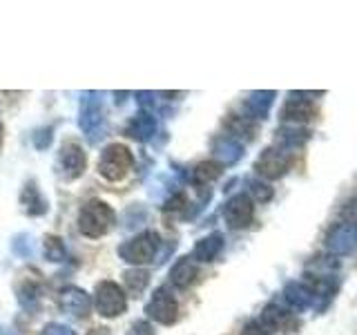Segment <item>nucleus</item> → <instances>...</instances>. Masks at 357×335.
Segmentation results:
<instances>
[{"instance_id":"obj_19","label":"nucleus","mask_w":357,"mask_h":335,"mask_svg":"<svg viewBox=\"0 0 357 335\" xmlns=\"http://www.w3.org/2000/svg\"><path fill=\"white\" fill-rule=\"evenodd\" d=\"M11 251H14L18 257H31L33 253V239L31 234H16L14 241H11Z\"/></svg>"},{"instance_id":"obj_5","label":"nucleus","mask_w":357,"mask_h":335,"mask_svg":"<svg viewBox=\"0 0 357 335\" xmlns=\"http://www.w3.org/2000/svg\"><path fill=\"white\" fill-rule=\"evenodd\" d=\"M156 248H159V234L152 230H145L141 234H137L134 239L126 241L119 248V255L126 260L128 264H148L150 260H154Z\"/></svg>"},{"instance_id":"obj_4","label":"nucleus","mask_w":357,"mask_h":335,"mask_svg":"<svg viewBox=\"0 0 357 335\" xmlns=\"http://www.w3.org/2000/svg\"><path fill=\"white\" fill-rule=\"evenodd\" d=\"M94 304H96L98 315L116 318V315H121V313H126L128 297H126V293H123V288L119 284L105 279V282H98V286H96Z\"/></svg>"},{"instance_id":"obj_9","label":"nucleus","mask_w":357,"mask_h":335,"mask_svg":"<svg viewBox=\"0 0 357 335\" xmlns=\"http://www.w3.org/2000/svg\"><path fill=\"white\" fill-rule=\"evenodd\" d=\"M223 217H226L228 226L230 228H245L248 223L252 221L255 217V206L252 201L245 197V195H237L232 197L228 204H226V210H223Z\"/></svg>"},{"instance_id":"obj_18","label":"nucleus","mask_w":357,"mask_h":335,"mask_svg":"<svg viewBox=\"0 0 357 335\" xmlns=\"http://www.w3.org/2000/svg\"><path fill=\"white\" fill-rule=\"evenodd\" d=\"M219 165L217 163H212V161H206V163H201L195 168V181L197 184H208L212 181L215 177H219Z\"/></svg>"},{"instance_id":"obj_6","label":"nucleus","mask_w":357,"mask_h":335,"mask_svg":"<svg viewBox=\"0 0 357 335\" xmlns=\"http://www.w3.org/2000/svg\"><path fill=\"white\" fill-rule=\"evenodd\" d=\"M87 168V156L83 148L76 141H67L61 145L59 150V159H56V172L65 181H74L78 179Z\"/></svg>"},{"instance_id":"obj_21","label":"nucleus","mask_w":357,"mask_h":335,"mask_svg":"<svg viewBox=\"0 0 357 335\" xmlns=\"http://www.w3.org/2000/svg\"><path fill=\"white\" fill-rule=\"evenodd\" d=\"M50 143H52V128L38 130L36 139H33V145H36L38 150H45V148H50Z\"/></svg>"},{"instance_id":"obj_14","label":"nucleus","mask_w":357,"mask_h":335,"mask_svg":"<svg viewBox=\"0 0 357 335\" xmlns=\"http://www.w3.org/2000/svg\"><path fill=\"white\" fill-rule=\"evenodd\" d=\"M154 132V121L150 114H137L128 123V137H134L139 141L150 139Z\"/></svg>"},{"instance_id":"obj_7","label":"nucleus","mask_w":357,"mask_h":335,"mask_svg":"<svg viewBox=\"0 0 357 335\" xmlns=\"http://www.w3.org/2000/svg\"><path fill=\"white\" fill-rule=\"evenodd\" d=\"M145 313H148V318H152L159 324H172L178 313L176 299L167 288H156L152 299L148 302V306H145Z\"/></svg>"},{"instance_id":"obj_23","label":"nucleus","mask_w":357,"mask_h":335,"mask_svg":"<svg viewBox=\"0 0 357 335\" xmlns=\"http://www.w3.org/2000/svg\"><path fill=\"white\" fill-rule=\"evenodd\" d=\"M0 335H16V333L11 331L9 327H5V324H0Z\"/></svg>"},{"instance_id":"obj_10","label":"nucleus","mask_w":357,"mask_h":335,"mask_svg":"<svg viewBox=\"0 0 357 335\" xmlns=\"http://www.w3.org/2000/svg\"><path fill=\"white\" fill-rule=\"evenodd\" d=\"M20 206L29 217H40L47 212V199L43 197L40 188L36 186L33 179H29V181L20 190Z\"/></svg>"},{"instance_id":"obj_16","label":"nucleus","mask_w":357,"mask_h":335,"mask_svg":"<svg viewBox=\"0 0 357 335\" xmlns=\"http://www.w3.org/2000/svg\"><path fill=\"white\" fill-rule=\"evenodd\" d=\"M219 251H221V237H219V234H212V237L201 239V241L197 244L195 257H197L199 262H210L212 257H215Z\"/></svg>"},{"instance_id":"obj_25","label":"nucleus","mask_w":357,"mask_h":335,"mask_svg":"<svg viewBox=\"0 0 357 335\" xmlns=\"http://www.w3.org/2000/svg\"><path fill=\"white\" fill-rule=\"evenodd\" d=\"M3 134H5V128H3V121H0V148H3Z\"/></svg>"},{"instance_id":"obj_8","label":"nucleus","mask_w":357,"mask_h":335,"mask_svg":"<svg viewBox=\"0 0 357 335\" xmlns=\"http://www.w3.org/2000/svg\"><path fill=\"white\" fill-rule=\"evenodd\" d=\"M59 304L63 308V313L72 315L76 320H85L92 311V297H89L83 288H76V286H67L61 290L59 295Z\"/></svg>"},{"instance_id":"obj_3","label":"nucleus","mask_w":357,"mask_h":335,"mask_svg":"<svg viewBox=\"0 0 357 335\" xmlns=\"http://www.w3.org/2000/svg\"><path fill=\"white\" fill-rule=\"evenodd\" d=\"M78 126L87 134L92 143L100 141L103 130V107H100V92H85L81 98V112H78Z\"/></svg>"},{"instance_id":"obj_1","label":"nucleus","mask_w":357,"mask_h":335,"mask_svg":"<svg viewBox=\"0 0 357 335\" xmlns=\"http://www.w3.org/2000/svg\"><path fill=\"white\" fill-rule=\"evenodd\" d=\"M112 226H114V210L100 199L87 201L81 215H78V230L89 239L103 237L105 232H109Z\"/></svg>"},{"instance_id":"obj_15","label":"nucleus","mask_w":357,"mask_h":335,"mask_svg":"<svg viewBox=\"0 0 357 335\" xmlns=\"http://www.w3.org/2000/svg\"><path fill=\"white\" fill-rule=\"evenodd\" d=\"M43 253H45V260H50V262H63L67 255L63 239L56 237V234H47V237H45Z\"/></svg>"},{"instance_id":"obj_24","label":"nucleus","mask_w":357,"mask_h":335,"mask_svg":"<svg viewBox=\"0 0 357 335\" xmlns=\"http://www.w3.org/2000/svg\"><path fill=\"white\" fill-rule=\"evenodd\" d=\"M89 335H107V329H92Z\"/></svg>"},{"instance_id":"obj_12","label":"nucleus","mask_w":357,"mask_h":335,"mask_svg":"<svg viewBox=\"0 0 357 335\" xmlns=\"http://www.w3.org/2000/svg\"><path fill=\"white\" fill-rule=\"evenodd\" d=\"M257 168H259V172L266 177H279L286 170V159L277 150H268L259 159V163H257Z\"/></svg>"},{"instance_id":"obj_11","label":"nucleus","mask_w":357,"mask_h":335,"mask_svg":"<svg viewBox=\"0 0 357 335\" xmlns=\"http://www.w3.org/2000/svg\"><path fill=\"white\" fill-rule=\"evenodd\" d=\"M195 277H197V266L192 264V260L190 257H181L174 266H172V271H170V282L178 288H185L195 282Z\"/></svg>"},{"instance_id":"obj_2","label":"nucleus","mask_w":357,"mask_h":335,"mask_svg":"<svg viewBox=\"0 0 357 335\" xmlns=\"http://www.w3.org/2000/svg\"><path fill=\"white\" fill-rule=\"evenodd\" d=\"M132 168V152L128 145L123 143H112L103 150L98 161V172L107 181H121L123 177L130 172Z\"/></svg>"},{"instance_id":"obj_13","label":"nucleus","mask_w":357,"mask_h":335,"mask_svg":"<svg viewBox=\"0 0 357 335\" xmlns=\"http://www.w3.org/2000/svg\"><path fill=\"white\" fill-rule=\"evenodd\" d=\"M18 302L27 313H36L40 306V288L36 282H25L18 288Z\"/></svg>"},{"instance_id":"obj_22","label":"nucleus","mask_w":357,"mask_h":335,"mask_svg":"<svg viewBox=\"0 0 357 335\" xmlns=\"http://www.w3.org/2000/svg\"><path fill=\"white\" fill-rule=\"evenodd\" d=\"M130 335H154V333H152V327H150L148 322H137L132 327V333Z\"/></svg>"},{"instance_id":"obj_17","label":"nucleus","mask_w":357,"mask_h":335,"mask_svg":"<svg viewBox=\"0 0 357 335\" xmlns=\"http://www.w3.org/2000/svg\"><path fill=\"white\" fill-rule=\"evenodd\" d=\"M148 282H150V275L145 273V271H128L126 273V286H128V290H130V295H141L143 293V288L148 286Z\"/></svg>"},{"instance_id":"obj_20","label":"nucleus","mask_w":357,"mask_h":335,"mask_svg":"<svg viewBox=\"0 0 357 335\" xmlns=\"http://www.w3.org/2000/svg\"><path fill=\"white\" fill-rule=\"evenodd\" d=\"M40 335H76V331H72L67 324H47V327L43 329Z\"/></svg>"}]
</instances>
